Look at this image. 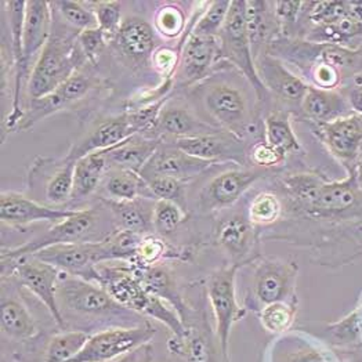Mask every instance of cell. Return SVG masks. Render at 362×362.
Listing matches in <instances>:
<instances>
[{"instance_id":"1","label":"cell","mask_w":362,"mask_h":362,"mask_svg":"<svg viewBox=\"0 0 362 362\" xmlns=\"http://www.w3.org/2000/svg\"><path fill=\"white\" fill-rule=\"evenodd\" d=\"M285 211L295 218L344 226L362 223V192L356 175L328 180L318 172H296L278 180Z\"/></svg>"},{"instance_id":"2","label":"cell","mask_w":362,"mask_h":362,"mask_svg":"<svg viewBox=\"0 0 362 362\" xmlns=\"http://www.w3.org/2000/svg\"><path fill=\"white\" fill-rule=\"evenodd\" d=\"M252 93L256 94L238 69L231 76L223 72L211 75L197 89L211 124L242 140L256 134L257 129V104L260 103L252 98Z\"/></svg>"},{"instance_id":"3","label":"cell","mask_w":362,"mask_h":362,"mask_svg":"<svg viewBox=\"0 0 362 362\" xmlns=\"http://www.w3.org/2000/svg\"><path fill=\"white\" fill-rule=\"evenodd\" d=\"M267 54L293 65L304 82L315 69L324 66L339 71L346 81L362 72L361 47L349 49L337 45L278 36L270 43Z\"/></svg>"},{"instance_id":"4","label":"cell","mask_w":362,"mask_h":362,"mask_svg":"<svg viewBox=\"0 0 362 362\" xmlns=\"http://www.w3.org/2000/svg\"><path fill=\"white\" fill-rule=\"evenodd\" d=\"M129 264V263H127ZM98 272V284L124 308L148 315L165 324L176 337H184L188 328L181 321L179 314L170 310L162 299L146 289L130 264L122 267H101Z\"/></svg>"},{"instance_id":"5","label":"cell","mask_w":362,"mask_h":362,"mask_svg":"<svg viewBox=\"0 0 362 362\" xmlns=\"http://www.w3.org/2000/svg\"><path fill=\"white\" fill-rule=\"evenodd\" d=\"M76 36L65 37L52 30L47 45L30 71L28 81L30 98H39L57 90L75 74L82 57L76 47Z\"/></svg>"},{"instance_id":"6","label":"cell","mask_w":362,"mask_h":362,"mask_svg":"<svg viewBox=\"0 0 362 362\" xmlns=\"http://www.w3.org/2000/svg\"><path fill=\"white\" fill-rule=\"evenodd\" d=\"M64 275L57 288L62 317L69 314L88 320H105L133 313L117 302L100 284L74 275Z\"/></svg>"},{"instance_id":"7","label":"cell","mask_w":362,"mask_h":362,"mask_svg":"<svg viewBox=\"0 0 362 362\" xmlns=\"http://www.w3.org/2000/svg\"><path fill=\"white\" fill-rule=\"evenodd\" d=\"M218 42L221 62L238 69L253 86L259 103H264L270 94L266 90L256 71V62L252 54L250 40L246 30L245 0L231 1L227 20L218 35Z\"/></svg>"},{"instance_id":"8","label":"cell","mask_w":362,"mask_h":362,"mask_svg":"<svg viewBox=\"0 0 362 362\" xmlns=\"http://www.w3.org/2000/svg\"><path fill=\"white\" fill-rule=\"evenodd\" d=\"M250 305L260 311L272 303L296 299L299 267L296 263L278 257H259L253 262Z\"/></svg>"},{"instance_id":"9","label":"cell","mask_w":362,"mask_h":362,"mask_svg":"<svg viewBox=\"0 0 362 362\" xmlns=\"http://www.w3.org/2000/svg\"><path fill=\"white\" fill-rule=\"evenodd\" d=\"M66 275L83 278L98 284L97 266L111 262L112 256L105 238L101 241L75 242L54 245L32 255Z\"/></svg>"},{"instance_id":"10","label":"cell","mask_w":362,"mask_h":362,"mask_svg":"<svg viewBox=\"0 0 362 362\" xmlns=\"http://www.w3.org/2000/svg\"><path fill=\"white\" fill-rule=\"evenodd\" d=\"M238 269L230 264L216 270L206 282V293L216 320V333L224 362H228V340L233 325L245 315V308L237 300L235 278Z\"/></svg>"},{"instance_id":"11","label":"cell","mask_w":362,"mask_h":362,"mask_svg":"<svg viewBox=\"0 0 362 362\" xmlns=\"http://www.w3.org/2000/svg\"><path fill=\"white\" fill-rule=\"evenodd\" d=\"M308 126L315 139L346 170V175H356L362 162L361 115L351 114L329 123Z\"/></svg>"},{"instance_id":"12","label":"cell","mask_w":362,"mask_h":362,"mask_svg":"<svg viewBox=\"0 0 362 362\" xmlns=\"http://www.w3.org/2000/svg\"><path fill=\"white\" fill-rule=\"evenodd\" d=\"M156 334V328L150 322L136 327H118L91 334L81 353L68 362H110L127 356L146 346Z\"/></svg>"},{"instance_id":"13","label":"cell","mask_w":362,"mask_h":362,"mask_svg":"<svg viewBox=\"0 0 362 362\" xmlns=\"http://www.w3.org/2000/svg\"><path fill=\"white\" fill-rule=\"evenodd\" d=\"M1 272L3 275L14 276L23 288L28 289L35 298L43 303L54 322L61 329H65L66 324L57 300L61 272L59 269L40 262L33 256H27L16 262L1 264Z\"/></svg>"},{"instance_id":"14","label":"cell","mask_w":362,"mask_h":362,"mask_svg":"<svg viewBox=\"0 0 362 362\" xmlns=\"http://www.w3.org/2000/svg\"><path fill=\"white\" fill-rule=\"evenodd\" d=\"M272 172L255 168L234 165L231 169L223 170L213 176L199 191L198 205L205 213L223 211L231 208L256 182Z\"/></svg>"},{"instance_id":"15","label":"cell","mask_w":362,"mask_h":362,"mask_svg":"<svg viewBox=\"0 0 362 362\" xmlns=\"http://www.w3.org/2000/svg\"><path fill=\"white\" fill-rule=\"evenodd\" d=\"M98 221V213L94 209H78L76 213L60 223H56L42 237L25 242L17 247H11L1 252V264L16 262L18 259L32 256L36 252L62 243L86 242V237L91 234L95 223Z\"/></svg>"},{"instance_id":"16","label":"cell","mask_w":362,"mask_h":362,"mask_svg":"<svg viewBox=\"0 0 362 362\" xmlns=\"http://www.w3.org/2000/svg\"><path fill=\"white\" fill-rule=\"evenodd\" d=\"M256 71L269 94L282 103L284 110L292 115L295 114L293 110L298 108L299 118L300 105L308 90V85L302 78L289 69L285 62L267 53L256 61Z\"/></svg>"},{"instance_id":"17","label":"cell","mask_w":362,"mask_h":362,"mask_svg":"<svg viewBox=\"0 0 362 362\" xmlns=\"http://www.w3.org/2000/svg\"><path fill=\"white\" fill-rule=\"evenodd\" d=\"M218 64H224L220 57L218 37L198 35L192 30L182 46L175 85L191 86L201 83L211 76V69Z\"/></svg>"},{"instance_id":"18","label":"cell","mask_w":362,"mask_h":362,"mask_svg":"<svg viewBox=\"0 0 362 362\" xmlns=\"http://www.w3.org/2000/svg\"><path fill=\"white\" fill-rule=\"evenodd\" d=\"M173 144L179 147L181 151L201 160L211 162L213 165L234 163L247 166L249 148L246 147L245 140L227 132L177 139L173 141Z\"/></svg>"},{"instance_id":"19","label":"cell","mask_w":362,"mask_h":362,"mask_svg":"<svg viewBox=\"0 0 362 362\" xmlns=\"http://www.w3.org/2000/svg\"><path fill=\"white\" fill-rule=\"evenodd\" d=\"M216 243L227 255L230 264L241 267L260 257L259 234L246 214H231L218 221Z\"/></svg>"},{"instance_id":"20","label":"cell","mask_w":362,"mask_h":362,"mask_svg":"<svg viewBox=\"0 0 362 362\" xmlns=\"http://www.w3.org/2000/svg\"><path fill=\"white\" fill-rule=\"evenodd\" d=\"M4 13L7 16L8 30L11 37V65H13V90H11V111L4 121L6 132L10 133L16 130L20 121L24 117L25 108L23 105V89H24V76H23V30L25 18L27 1H3Z\"/></svg>"},{"instance_id":"21","label":"cell","mask_w":362,"mask_h":362,"mask_svg":"<svg viewBox=\"0 0 362 362\" xmlns=\"http://www.w3.org/2000/svg\"><path fill=\"white\" fill-rule=\"evenodd\" d=\"M91 86L93 82L89 76L74 74L57 90L39 98H30V105L25 108V114L16 130H28L33 127L36 123L81 100L90 91Z\"/></svg>"},{"instance_id":"22","label":"cell","mask_w":362,"mask_h":362,"mask_svg":"<svg viewBox=\"0 0 362 362\" xmlns=\"http://www.w3.org/2000/svg\"><path fill=\"white\" fill-rule=\"evenodd\" d=\"M53 30L52 3L42 0L27 1L24 30H23V76L30 81V69L35 66L33 60L47 45Z\"/></svg>"},{"instance_id":"23","label":"cell","mask_w":362,"mask_h":362,"mask_svg":"<svg viewBox=\"0 0 362 362\" xmlns=\"http://www.w3.org/2000/svg\"><path fill=\"white\" fill-rule=\"evenodd\" d=\"M78 209H59L42 205L18 192L7 191L0 195V218L11 227H25L37 221L60 223L74 216Z\"/></svg>"},{"instance_id":"24","label":"cell","mask_w":362,"mask_h":362,"mask_svg":"<svg viewBox=\"0 0 362 362\" xmlns=\"http://www.w3.org/2000/svg\"><path fill=\"white\" fill-rule=\"evenodd\" d=\"M213 166L217 165L194 158L181 151L173 143L162 141L140 175L144 179L150 176H169L187 182L202 175Z\"/></svg>"},{"instance_id":"25","label":"cell","mask_w":362,"mask_h":362,"mask_svg":"<svg viewBox=\"0 0 362 362\" xmlns=\"http://www.w3.org/2000/svg\"><path fill=\"white\" fill-rule=\"evenodd\" d=\"M74 169L75 162L65 158L57 162L49 158H36L32 163L33 172L45 176V181H30V187L43 184L45 199L49 206H60L72 201L74 192Z\"/></svg>"},{"instance_id":"26","label":"cell","mask_w":362,"mask_h":362,"mask_svg":"<svg viewBox=\"0 0 362 362\" xmlns=\"http://www.w3.org/2000/svg\"><path fill=\"white\" fill-rule=\"evenodd\" d=\"M136 134L137 133L130 124L126 114H123L121 117H115L98 123L94 130L89 132L85 137L78 140L71 147L65 159L76 162L78 159L93 152L108 151L121 146L122 143L127 141Z\"/></svg>"},{"instance_id":"27","label":"cell","mask_w":362,"mask_h":362,"mask_svg":"<svg viewBox=\"0 0 362 362\" xmlns=\"http://www.w3.org/2000/svg\"><path fill=\"white\" fill-rule=\"evenodd\" d=\"M112 42L117 45L123 59L137 65H146L151 61L152 54L156 50L155 30L140 17L124 18Z\"/></svg>"},{"instance_id":"28","label":"cell","mask_w":362,"mask_h":362,"mask_svg":"<svg viewBox=\"0 0 362 362\" xmlns=\"http://www.w3.org/2000/svg\"><path fill=\"white\" fill-rule=\"evenodd\" d=\"M245 20L252 54L256 62L263 54L267 53V49L272 40L279 36L274 1H245Z\"/></svg>"},{"instance_id":"29","label":"cell","mask_w":362,"mask_h":362,"mask_svg":"<svg viewBox=\"0 0 362 362\" xmlns=\"http://www.w3.org/2000/svg\"><path fill=\"white\" fill-rule=\"evenodd\" d=\"M354 114L340 90H324L308 86L304 95L299 119L308 124H322Z\"/></svg>"},{"instance_id":"30","label":"cell","mask_w":362,"mask_h":362,"mask_svg":"<svg viewBox=\"0 0 362 362\" xmlns=\"http://www.w3.org/2000/svg\"><path fill=\"white\" fill-rule=\"evenodd\" d=\"M223 132L214 127L209 122L197 118L189 110L180 107V105H170L169 101L163 107L158 126L156 133L160 136H170L177 139L185 137H197Z\"/></svg>"},{"instance_id":"31","label":"cell","mask_w":362,"mask_h":362,"mask_svg":"<svg viewBox=\"0 0 362 362\" xmlns=\"http://www.w3.org/2000/svg\"><path fill=\"white\" fill-rule=\"evenodd\" d=\"M163 139L147 137L136 134L130 137L121 146L105 151L108 170L110 169H126L140 173L152 155L162 144Z\"/></svg>"},{"instance_id":"32","label":"cell","mask_w":362,"mask_h":362,"mask_svg":"<svg viewBox=\"0 0 362 362\" xmlns=\"http://www.w3.org/2000/svg\"><path fill=\"white\" fill-rule=\"evenodd\" d=\"M130 267L133 269V272L139 276V279L148 292H151L156 298L169 303L173 308H176V313L184 322V320L187 318V307L181 299L172 270L163 263L155 264L151 267H140L130 264Z\"/></svg>"},{"instance_id":"33","label":"cell","mask_w":362,"mask_h":362,"mask_svg":"<svg viewBox=\"0 0 362 362\" xmlns=\"http://www.w3.org/2000/svg\"><path fill=\"white\" fill-rule=\"evenodd\" d=\"M100 201L112 213L121 230H127L140 235H147L153 231L152 213L155 199L139 198L134 201H114L100 198Z\"/></svg>"},{"instance_id":"34","label":"cell","mask_w":362,"mask_h":362,"mask_svg":"<svg viewBox=\"0 0 362 362\" xmlns=\"http://www.w3.org/2000/svg\"><path fill=\"white\" fill-rule=\"evenodd\" d=\"M1 332L11 340L24 341L37 334L36 322L27 305L14 296H3L0 305Z\"/></svg>"},{"instance_id":"35","label":"cell","mask_w":362,"mask_h":362,"mask_svg":"<svg viewBox=\"0 0 362 362\" xmlns=\"http://www.w3.org/2000/svg\"><path fill=\"white\" fill-rule=\"evenodd\" d=\"M303 39L313 43H328L349 49H360L362 45V21L346 17L332 24L313 25L305 32Z\"/></svg>"},{"instance_id":"36","label":"cell","mask_w":362,"mask_h":362,"mask_svg":"<svg viewBox=\"0 0 362 362\" xmlns=\"http://www.w3.org/2000/svg\"><path fill=\"white\" fill-rule=\"evenodd\" d=\"M263 134L266 143L284 152L286 156L304 151L292 126V114L285 110H274L264 117Z\"/></svg>"},{"instance_id":"37","label":"cell","mask_w":362,"mask_h":362,"mask_svg":"<svg viewBox=\"0 0 362 362\" xmlns=\"http://www.w3.org/2000/svg\"><path fill=\"white\" fill-rule=\"evenodd\" d=\"M108 172L105 151L93 152L75 162L72 201H81L94 194Z\"/></svg>"},{"instance_id":"38","label":"cell","mask_w":362,"mask_h":362,"mask_svg":"<svg viewBox=\"0 0 362 362\" xmlns=\"http://www.w3.org/2000/svg\"><path fill=\"white\" fill-rule=\"evenodd\" d=\"M107 176L108 177L104 182V191L107 197L103 198L114 201H134L139 198L155 199L147 181L137 172L126 169H110Z\"/></svg>"},{"instance_id":"39","label":"cell","mask_w":362,"mask_h":362,"mask_svg":"<svg viewBox=\"0 0 362 362\" xmlns=\"http://www.w3.org/2000/svg\"><path fill=\"white\" fill-rule=\"evenodd\" d=\"M191 253L185 249H180L177 246L170 245L163 237L153 235V234H147L143 235L136 259L133 266H140V267H151L155 264H162L163 260H175V259H181L187 260Z\"/></svg>"},{"instance_id":"40","label":"cell","mask_w":362,"mask_h":362,"mask_svg":"<svg viewBox=\"0 0 362 362\" xmlns=\"http://www.w3.org/2000/svg\"><path fill=\"white\" fill-rule=\"evenodd\" d=\"M246 216L255 227L275 226L285 217L284 199L272 189L260 191L250 199Z\"/></svg>"},{"instance_id":"41","label":"cell","mask_w":362,"mask_h":362,"mask_svg":"<svg viewBox=\"0 0 362 362\" xmlns=\"http://www.w3.org/2000/svg\"><path fill=\"white\" fill-rule=\"evenodd\" d=\"M86 331H64L49 341L43 362H68L76 357L90 339Z\"/></svg>"},{"instance_id":"42","label":"cell","mask_w":362,"mask_h":362,"mask_svg":"<svg viewBox=\"0 0 362 362\" xmlns=\"http://www.w3.org/2000/svg\"><path fill=\"white\" fill-rule=\"evenodd\" d=\"M298 314V298L288 302L272 303L259 311L262 327L267 332L278 334L292 329Z\"/></svg>"},{"instance_id":"43","label":"cell","mask_w":362,"mask_h":362,"mask_svg":"<svg viewBox=\"0 0 362 362\" xmlns=\"http://www.w3.org/2000/svg\"><path fill=\"white\" fill-rule=\"evenodd\" d=\"M187 218V213L179 205L158 199L155 201L152 213V228L159 237H170Z\"/></svg>"},{"instance_id":"44","label":"cell","mask_w":362,"mask_h":362,"mask_svg":"<svg viewBox=\"0 0 362 362\" xmlns=\"http://www.w3.org/2000/svg\"><path fill=\"white\" fill-rule=\"evenodd\" d=\"M144 179V177H143ZM153 198L169 201L179 205L182 211L187 213V191H185V181L169 177V176H150L146 177Z\"/></svg>"},{"instance_id":"45","label":"cell","mask_w":362,"mask_h":362,"mask_svg":"<svg viewBox=\"0 0 362 362\" xmlns=\"http://www.w3.org/2000/svg\"><path fill=\"white\" fill-rule=\"evenodd\" d=\"M56 7V11L61 16L62 20H65L66 24H69L72 28L82 30L98 28L97 20L90 7L85 1H54L52 3Z\"/></svg>"},{"instance_id":"46","label":"cell","mask_w":362,"mask_h":362,"mask_svg":"<svg viewBox=\"0 0 362 362\" xmlns=\"http://www.w3.org/2000/svg\"><path fill=\"white\" fill-rule=\"evenodd\" d=\"M230 7H231V1L228 0L209 1L204 13L199 16L194 27V32L204 36L218 37L220 32L224 27V23L227 20Z\"/></svg>"},{"instance_id":"47","label":"cell","mask_w":362,"mask_h":362,"mask_svg":"<svg viewBox=\"0 0 362 362\" xmlns=\"http://www.w3.org/2000/svg\"><path fill=\"white\" fill-rule=\"evenodd\" d=\"M173 351L184 354L188 362H216L211 343L199 333L188 329L184 337H176Z\"/></svg>"},{"instance_id":"48","label":"cell","mask_w":362,"mask_h":362,"mask_svg":"<svg viewBox=\"0 0 362 362\" xmlns=\"http://www.w3.org/2000/svg\"><path fill=\"white\" fill-rule=\"evenodd\" d=\"M187 25L184 11L175 3H165L160 8H158L153 18L155 30L168 39L180 36Z\"/></svg>"},{"instance_id":"49","label":"cell","mask_w":362,"mask_h":362,"mask_svg":"<svg viewBox=\"0 0 362 362\" xmlns=\"http://www.w3.org/2000/svg\"><path fill=\"white\" fill-rule=\"evenodd\" d=\"M95 16L98 28L104 32L107 40H114L122 25L119 1H86Z\"/></svg>"},{"instance_id":"50","label":"cell","mask_w":362,"mask_h":362,"mask_svg":"<svg viewBox=\"0 0 362 362\" xmlns=\"http://www.w3.org/2000/svg\"><path fill=\"white\" fill-rule=\"evenodd\" d=\"M286 155L284 152L274 148L264 140H260L249 147L247 151V162L252 163L255 168H260L264 170H275L286 162Z\"/></svg>"},{"instance_id":"51","label":"cell","mask_w":362,"mask_h":362,"mask_svg":"<svg viewBox=\"0 0 362 362\" xmlns=\"http://www.w3.org/2000/svg\"><path fill=\"white\" fill-rule=\"evenodd\" d=\"M105 42H108V40H107L104 32L100 28L82 30L76 36V47H78L81 56L85 60H89L91 62H95L101 50L105 46Z\"/></svg>"},{"instance_id":"52","label":"cell","mask_w":362,"mask_h":362,"mask_svg":"<svg viewBox=\"0 0 362 362\" xmlns=\"http://www.w3.org/2000/svg\"><path fill=\"white\" fill-rule=\"evenodd\" d=\"M182 49L159 47L153 52L151 57L152 66L162 75V79H175L179 68Z\"/></svg>"},{"instance_id":"53","label":"cell","mask_w":362,"mask_h":362,"mask_svg":"<svg viewBox=\"0 0 362 362\" xmlns=\"http://www.w3.org/2000/svg\"><path fill=\"white\" fill-rule=\"evenodd\" d=\"M339 90L347 98L353 112L362 117V72L346 81Z\"/></svg>"},{"instance_id":"54","label":"cell","mask_w":362,"mask_h":362,"mask_svg":"<svg viewBox=\"0 0 362 362\" xmlns=\"http://www.w3.org/2000/svg\"><path fill=\"white\" fill-rule=\"evenodd\" d=\"M284 362H328V360L317 349L304 347V349L291 351L289 354H286Z\"/></svg>"},{"instance_id":"55","label":"cell","mask_w":362,"mask_h":362,"mask_svg":"<svg viewBox=\"0 0 362 362\" xmlns=\"http://www.w3.org/2000/svg\"><path fill=\"white\" fill-rule=\"evenodd\" d=\"M117 362H152L151 346L146 344Z\"/></svg>"},{"instance_id":"56","label":"cell","mask_w":362,"mask_h":362,"mask_svg":"<svg viewBox=\"0 0 362 362\" xmlns=\"http://www.w3.org/2000/svg\"><path fill=\"white\" fill-rule=\"evenodd\" d=\"M356 179H357V184H358V188L361 189L362 192V165L357 169V173H356Z\"/></svg>"},{"instance_id":"57","label":"cell","mask_w":362,"mask_h":362,"mask_svg":"<svg viewBox=\"0 0 362 362\" xmlns=\"http://www.w3.org/2000/svg\"><path fill=\"white\" fill-rule=\"evenodd\" d=\"M357 231H358V233H360V234L362 235V223L361 224H358V226H357Z\"/></svg>"},{"instance_id":"58","label":"cell","mask_w":362,"mask_h":362,"mask_svg":"<svg viewBox=\"0 0 362 362\" xmlns=\"http://www.w3.org/2000/svg\"><path fill=\"white\" fill-rule=\"evenodd\" d=\"M358 311H360V313H361V315H362V304H361V308H358Z\"/></svg>"},{"instance_id":"59","label":"cell","mask_w":362,"mask_h":362,"mask_svg":"<svg viewBox=\"0 0 362 362\" xmlns=\"http://www.w3.org/2000/svg\"><path fill=\"white\" fill-rule=\"evenodd\" d=\"M361 165H362V162H361ZM361 165H360V166H361ZM360 166H358V168H360Z\"/></svg>"}]
</instances>
